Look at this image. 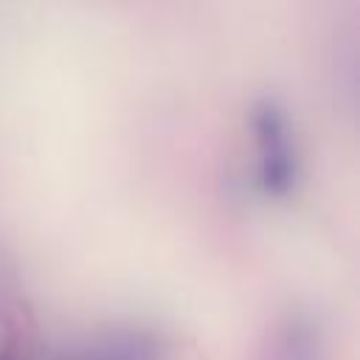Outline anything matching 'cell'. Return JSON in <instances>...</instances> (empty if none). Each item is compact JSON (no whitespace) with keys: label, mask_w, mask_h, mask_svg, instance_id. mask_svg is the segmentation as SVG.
Wrapping results in <instances>:
<instances>
[{"label":"cell","mask_w":360,"mask_h":360,"mask_svg":"<svg viewBox=\"0 0 360 360\" xmlns=\"http://www.w3.org/2000/svg\"><path fill=\"white\" fill-rule=\"evenodd\" d=\"M253 183L264 197H287L298 183V143L281 107L262 101L250 115Z\"/></svg>","instance_id":"cell-1"},{"label":"cell","mask_w":360,"mask_h":360,"mask_svg":"<svg viewBox=\"0 0 360 360\" xmlns=\"http://www.w3.org/2000/svg\"><path fill=\"white\" fill-rule=\"evenodd\" d=\"M158 354H160V349L152 335L121 332V335H110V338L82 349L79 354H73L68 360H158Z\"/></svg>","instance_id":"cell-2"}]
</instances>
